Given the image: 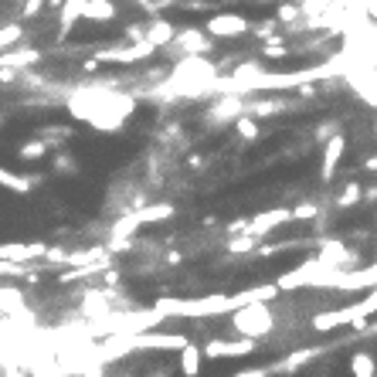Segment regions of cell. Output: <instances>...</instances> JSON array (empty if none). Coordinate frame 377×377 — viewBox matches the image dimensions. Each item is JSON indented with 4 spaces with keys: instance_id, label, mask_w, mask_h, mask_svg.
<instances>
[{
    "instance_id": "obj_1",
    "label": "cell",
    "mask_w": 377,
    "mask_h": 377,
    "mask_svg": "<svg viewBox=\"0 0 377 377\" xmlns=\"http://www.w3.org/2000/svg\"><path fill=\"white\" fill-rule=\"evenodd\" d=\"M279 285L276 283H262L242 289V292H214V296H194V299H177V296H160L153 302V309L167 320V316H194V320H211V316H231L235 309H242L248 302H272L279 299Z\"/></svg>"
},
{
    "instance_id": "obj_2",
    "label": "cell",
    "mask_w": 377,
    "mask_h": 377,
    "mask_svg": "<svg viewBox=\"0 0 377 377\" xmlns=\"http://www.w3.org/2000/svg\"><path fill=\"white\" fill-rule=\"evenodd\" d=\"M68 113L82 119L85 126H92L99 132H119L126 126V119L132 116L136 102L130 95L113 92V89H102V85H85L75 95H68Z\"/></svg>"
},
{
    "instance_id": "obj_3",
    "label": "cell",
    "mask_w": 377,
    "mask_h": 377,
    "mask_svg": "<svg viewBox=\"0 0 377 377\" xmlns=\"http://www.w3.org/2000/svg\"><path fill=\"white\" fill-rule=\"evenodd\" d=\"M276 326H279V316L272 313L268 302H248V306H242V309L231 313V330H235V337L255 340V343H262L265 337H272Z\"/></svg>"
},
{
    "instance_id": "obj_4",
    "label": "cell",
    "mask_w": 377,
    "mask_h": 377,
    "mask_svg": "<svg viewBox=\"0 0 377 377\" xmlns=\"http://www.w3.org/2000/svg\"><path fill=\"white\" fill-rule=\"evenodd\" d=\"M153 55H156V48L150 41H132V44L95 51V65H136V61H150Z\"/></svg>"
},
{
    "instance_id": "obj_5",
    "label": "cell",
    "mask_w": 377,
    "mask_h": 377,
    "mask_svg": "<svg viewBox=\"0 0 377 377\" xmlns=\"http://www.w3.org/2000/svg\"><path fill=\"white\" fill-rule=\"evenodd\" d=\"M167 48L177 55V61H184V58H204L211 51V38L204 35V27H184V31H177V38L170 41Z\"/></svg>"
},
{
    "instance_id": "obj_6",
    "label": "cell",
    "mask_w": 377,
    "mask_h": 377,
    "mask_svg": "<svg viewBox=\"0 0 377 377\" xmlns=\"http://www.w3.org/2000/svg\"><path fill=\"white\" fill-rule=\"evenodd\" d=\"M204 35L208 38H221V41L245 38V35H252V24L242 14H214V18L204 20Z\"/></svg>"
},
{
    "instance_id": "obj_7",
    "label": "cell",
    "mask_w": 377,
    "mask_h": 377,
    "mask_svg": "<svg viewBox=\"0 0 377 377\" xmlns=\"http://www.w3.org/2000/svg\"><path fill=\"white\" fill-rule=\"evenodd\" d=\"M259 350V343L255 340H245V337H238V340H221V337H214L208 340L204 347H201V354L211 360H221V357H248V354H255Z\"/></svg>"
},
{
    "instance_id": "obj_8",
    "label": "cell",
    "mask_w": 377,
    "mask_h": 377,
    "mask_svg": "<svg viewBox=\"0 0 377 377\" xmlns=\"http://www.w3.org/2000/svg\"><path fill=\"white\" fill-rule=\"evenodd\" d=\"M245 116V99L242 95H221L214 106H208L204 109V119L208 123H221V126H228V123H235V119H242Z\"/></svg>"
},
{
    "instance_id": "obj_9",
    "label": "cell",
    "mask_w": 377,
    "mask_h": 377,
    "mask_svg": "<svg viewBox=\"0 0 377 377\" xmlns=\"http://www.w3.org/2000/svg\"><path fill=\"white\" fill-rule=\"evenodd\" d=\"M44 255H48L44 242H4L0 245V262L27 265V262H35V259H44Z\"/></svg>"
},
{
    "instance_id": "obj_10",
    "label": "cell",
    "mask_w": 377,
    "mask_h": 377,
    "mask_svg": "<svg viewBox=\"0 0 377 377\" xmlns=\"http://www.w3.org/2000/svg\"><path fill=\"white\" fill-rule=\"evenodd\" d=\"M292 221V211L289 208H272V211H262V214H252L248 218V235H255L259 242H262L268 231H276V228H283Z\"/></svg>"
},
{
    "instance_id": "obj_11",
    "label": "cell",
    "mask_w": 377,
    "mask_h": 377,
    "mask_svg": "<svg viewBox=\"0 0 377 377\" xmlns=\"http://www.w3.org/2000/svg\"><path fill=\"white\" fill-rule=\"evenodd\" d=\"M343 153H347V136H343V132H333V136L323 143V163H320V180L323 184L333 180V173H337Z\"/></svg>"
},
{
    "instance_id": "obj_12",
    "label": "cell",
    "mask_w": 377,
    "mask_h": 377,
    "mask_svg": "<svg viewBox=\"0 0 377 377\" xmlns=\"http://www.w3.org/2000/svg\"><path fill=\"white\" fill-rule=\"evenodd\" d=\"M41 58H44V55H41L38 48H7V51H0V68H14V72H24V68L38 65Z\"/></svg>"
},
{
    "instance_id": "obj_13",
    "label": "cell",
    "mask_w": 377,
    "mask_h": 377,
    "mask_svg": "<svg viewBox=\"0 0 377 377\" xmlns=\"http://www.w3.org/2000/svg\"><path fill=\"white\" fill-rule=\"evenodd\" d=\"M116 18H119L116 0H85L82 4V20H89V24H109Z\"/></svg>"
},
{
    "instance_id": "obj_14",
    "label": "cell",
    "mask_w": 377,
    "mask_h": 377,
    "mask_svg": "<svg viewBox=\"0 0 377 377\" xmlns=\"http://www.w3.org/2000/svg\"><path fill=\"white\" fill-rule=\"evenodd\" d=\"M177 38V27L170 24V20H150V24H143V41H150L153 48L160 51V48H167L170 41Z\"/></svg>"
},
{
    "instance_id": "obj_15",
    "label": "cell",
    "mask_w": 377,
    "mask_h": 377,
    "mask_svg": "<svg viewBox=\"0 0 377 377\" xmlns=\"http://www.w3.org/2000/svg\"><path fill=\"white\" fill-rule=\"evenodd\" d=\"M309 326H313L316 333H333L340 326H350V313H347V306H343V309H323V313H316V316L309 320Z\"/></svg>"
},
{
    "instance_id": "obj_16",
    "label": "cell",
    "mask_w": 377,
    "mask_h": 377,
    "mask_svg": "<svg viewBox=\"0 0 377 377\" xmlns=\"http://www.w3.org/2000/svg\"><path fill=\"white\" fill-rule=\"evenodd\" d=\"M323 350H326V347H306V350H292V354H289V357H285L283 364H276L272 371H276V374H292V371L306 367L309 360H316V357L323 354Z\"/></svg>"
},
{
    "instance_id": "obj_17",
    "label": "cell",
    "mask_w": 377,
    "mask_h": 377,
    "mask_svg": "<svg viewBox=\"0 0 377 377\" xmlns=\"http://www.w3.org/2000/svg\"><path fill=\"white\" fill-rule=\"evenodd\" d=\"M41 184V177H24V173H14V170H4L0 167V187L14 190V194H27Z\"/></svg>"
},
{
    "instance_id": "obj_18",
    "label": "cell",
    "mask_w": 377,
    "mask_h": 377,
    "mask_svg": "<svg viewBox=\"0 0 377 377\" xmlns=\"http://www.w3.org/2000/svg\"><path fill=\"white\" fill-rule=\"evenodd\" d=\"M0 313L4 316H20L24 313V292L18 285H0Z\"/></svg>"
},
{
    "instance_id": "obj_19",
    "label": "cell",
    "mask_w": 377,
    "mask_h": 377,
    "mask_svg": "<svg viewBox=\"0 0 377 377\" xmlns=\"http://www.w3.org/2000/svg\"><path fill=\"white\" fill-rule=\"evenodd\" d=\"M180 354V374L184 377H201V360H204V354H201V347L190 340L184 350H177Z\"/></svg>"
},
{
    "instance_id": "obj_20",
    "label": "cell",
    "mask_w": 377,
    "mask_h": 377,
    "mask_svg": "<svg viewBox=\"0 0 377 377\" xmlns=\"http://www.w3.org/2000/svg\"><path fill=\"white\" fill-rule=\"evenodd\" d=\"M350 374L354 377H377V360L371 350H354L350 357Z\"/></svg>"
},
{
    "instance_id": "obj_21",
    "label": "cell",
    "mask_w": 377,
    "mask_h": 377,
    "mask_svg": "<svg viewBox=\"0 0 377 377\" xmlns=\"http://www.w3.org/2000/svg\"><path fill=\"white\" fill-rule=\"evenodd\" d=\"M140 225H156V221H170L173 218V204H147V208H136Z\"/></svg>"
},
{
    "instance_id": "obj_22",
    "label": "cell",
    "mask_w": 377,
    "mask_h": 377,
    "mask_svg": "<svg viewBox=\"0 0 377 377\" xmlns=\"http://www.w3.org/2000/svg\"><path fill=\"white\" fill-rule=\"evenodd\" d=\"M255 248H259V238H255V235H235V238H228L225 242V252L228 255H252V252H255Z\"/></svg>"
},
{
    "instance_id": "obj_23",
    "label": "cell",
    "mask_w": 377,
    "mask_h": 377,
    "mask_svg": "<svg viewBox=\"0 0 377 377\" xmlns=\"http://www.w3.org/2000/svg\"><path fill=\"white\" fill-rule=\"evenodd\" d=\"M231 126H235V132H238V140H245V143H255V140L262 136V126H259V119H252V116H242V119H235Z\"/></svg>"
},
{
    "instance_id": "obj_24",
    "label": "cell",
    "mask_w": 377,
    "mask_h": 377,
    "mask_svg": "<svg viewBox=\"0 0 377 377\" xmlns=\"http://www.w3.org/2000/svg\"><path fill=\"white\" fill-rule=\"evenodd\" d=\"M360 201H364V187H360V184H343V190L337 194L333 204H337L340 211H347V208H354V204H360Z\"/></svg>"
},
{
    "instance_id": "obj_25",
    "label": "cell",
    "mask_w": 377,
    "mask_h": 377,
    "mask_svg": "<svg viewBox=\"0 0 377 377\" xmlns=\"http://www.w3.org/2000/svg\"><path fill=\"white\" fill-rule=\"evenodd\" d=\"M24 41V24H0V51H7V48H14Z\"/></svg>"
},
{
    "instance_id": "obj_26",
    "label": "cell",
    "mask_w": 377,
    "mask_h": 377,
    "mask_svg": "<svg viewBox=\"0 0 377 377\" xmlns=\"http://www.w3.org/2000/svg\"><path fill=\"white\" fill-rule=\"evenodd\" d=\"M18 153L24 160H41V156L48 153V140H31V143H24Z\"/></svg>"
},
{
    "instance_id": "obj_27",
    "label": "cell",
    "mask_w": 377,
    "mask_h": 377,
    "mask_svg": "<svg viewBox=\"0 0 377 377\" xmlns=\"http://www.w3.org/2000/svg\"><path fill=\"white\" fill-rule=\"evenodd\" d=\"M320 214V204L316 201H306V204H296L292 208V221H313Z\"/></svg>"
},
{
    "instance_id": "obj_28",
    "label": "cell",
    "mask_w": 377,
    "mask_h": 377,
    "mask_svg": "<svg viewBox=\"0 0 377 377\" xmlns=\"http://www.w3.org/2000/svg\"><path fill=\"white\" fill-rule=\"evenodd\" d=\"M44 7H48L44 0H24V7H20V18H38Z\"/></svg>"
},
{
    "instance_id": "obj_29",
    "label": "cell",
    "mask_w": 377,
    "mask_h": 377,
    "mask_svg": "<svg viewBox=\"0 0 377 377\" xmlns=\"http://www.w3.org/2000/svg\"><path fill=\"white\" fill-rule=\"evenodd\" d=\"M302 11L299 7H292V4H285V7H279V20H296Z\"/></svg>"
},
{
    "instance_id": "obj_30",
    "label": "cell",
    "mask_w": 377,
    "mask_h": 377,
    "mask_svg": "<svg viewBox=\"0 0 377 377\" xmlns=\"http://www.w3.org/2000/svg\"><path fill=\"white\" fill-rule=\"evenodd\" d=\"M51 163H55V170H65V173H75V163H72V156H55Z\"/></svg>"
},
{
    "instance_id": "obj_31",
    "label": "cell",
    "mask_w": 377,
    "mask_h": 377,
    "mask_svg": "<svg viewBox=\"0 0 377 377\" xmlns=\"http://www.w3.org/2000/svg\"><path fill=\"white\" fill-rule=\"evenodd\" d=\"M245 231H248V218H238V221L228 225V235H231V238H235V235H245Z\"/></svg>"
},
{
    "instance_id": "obj_32",
    "label": "cell",
    "mask_w": 377,
    "mask_h": 377,
    "mask_svg": "<svg viewBox=\"0 0 377 377\" xmlns=\"http://www.w3.org/2000/svg\"><path fill=\"white\" fill-rule=\"evenodd\" d=\"M235 377H268V367H248V371H238Z\"/></svg>"
},
{
    "instance_id": "obj_33",
    "label": "cell",
    "mask_w": 377,
    "mask_h": 377,
    "mask_svg": "<svg viewBox=\"0 0 377 377\" xmlns=\"http://www.w3.org/2000/svg\"><path fill=\"white\" fill-rule=\"evenodd\" d=\"M14 78H18L14 68H0V82H14Z\"/></svg>"
},
{
    "instance_id": "obj_34",
    "label": "cell",
    "mask_w": 377,
    "mask_h": 377,
    "mask_svg": "<svg viewBox=\"0 0 377 377\" xmlns=\"http://www.w3.org/2000/svg\"><path fill=\"white\" fill-rule=\"evenodd\" d=\"M360 167H364V170H371V173H377V156H367V160H364Z\"/></svg>"
},
{
    "instance_id": "obj_35",
    "label": "cell",
    "mask_w": 377,
    "mask_h": 377,
    "mask_svg": "<svg viewBox=\"0 0 377 377\" xmlns=\"http://www.w3.org/2000/svg\"><path fill=\"white\" fill-rule=\"evenodd\" d=\"M44 4H48V7H61L65 0H44Z\"/></svg>"
},
{
    "instance_id": "obj_36",
    "label": "cell",
    "mask_w": 377,
    "mask_h": 377,
    "mask_svg": "<svg viewBox=\"0 0 377 377\" xmlns=\"http://www.w3.org/2000/svg\"><path fill=\"white\" fill-rule=\"evenodd\" d=\"M150 377H170V371H153Z\"/></svg>"
},
{
    "instance_id": "obj_37",
    "label": "cell",
    "mask_w": 377,
    "mask_h": 377,
    "mask_svg": "<svg viewBox=\"0 0 377 377\" xmlns=\"http://www.w3.org/2000/svg\"><path fill=\"white\" fill-rule=\"evenodd\" d=\"M367 330H371V333H377V323H367Z\"/></svg>"
},
{
    "instance_id": "obj_38",
    "label": "cell",
    "mask_w": 377,
    "mask_h": 377,
    "mask_svg": "<svg viewBox=\"0 0 377 377\" xmlns=\"http://www.w3.org/2000/svg\"><path fill=\"white\" fill-rule=\"evenodd\" d=\"M136 4H147V0H136Z\"/></svg>"
}]
</instances>
